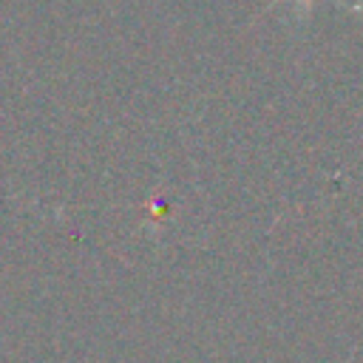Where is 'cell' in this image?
<instances>
[{"instance_id":"6da1fadb","label":"cell","mask_w":363,"mask_h":363,"mask_svg":"<svg viewBox=\"0 0 363 363\" xmlns=\"http://www.w3.org/2000/svg\"><path fill=\"white\" fill-rule=\"evenodd\" d=\"M272 3H281V0H272ZM298 3H301V6H306V9L312 6V0H298ZM337 3H340V6H346V9H352V11H357V9H354V3H349V0H337Z\"/></svg>"}]
</instances>
